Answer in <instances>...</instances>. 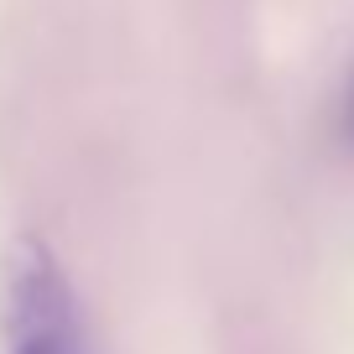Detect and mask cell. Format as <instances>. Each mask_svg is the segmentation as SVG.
Returning a JSON list of instances; mask_svg holds the SVG:
<instances>
[{"label": "cell", "instance_id": "obj_1", "mask_svg": "<svg viewBox=\"0 0 354 354\" xmlns=\"http://www.w3.org/2000/svg\"><path fill=\"white\" fill-rule=\"evenodd\" d=\"M0 333L6 354H94L73 281L53 245L21 234L0 261Z\"/></svg>", "mask_w": 354, "mask_h": 354}, {"label": "cell", "instance_id": "obj_2", "mask_svg": "<svg viewBox=\"0 0 354 354\" xmlns=\"http://www.w3.org/2000/svg\"><path fill=\"white\" fill-rule=\"evenodd\" d=\"M344 136L354 141V78H349V94H344Z\"/></svg>", "mask_w": 354, "mask_h": 354}]
</instances>
